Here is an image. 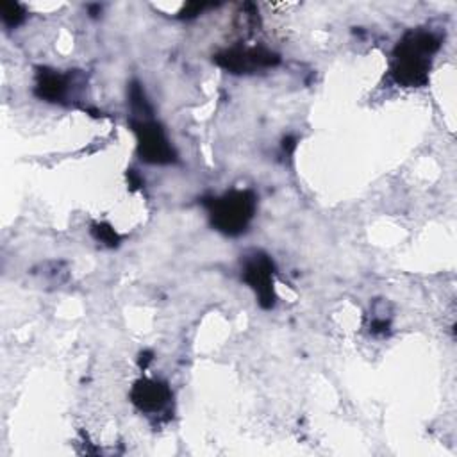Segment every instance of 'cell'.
<instances>
[{
  "instance_id": "obj_1",
  "label": "cell",
  "mask_w": 457,
  "mask_h": 457,
  "mask_svg": "<svg viewBox=\"0 0 457 457\" xmlns=\"http://www.w3.org/2000/svg\"><path fill=\"white\" fill-rule=\"evenodd\" d=\"M439 37L428 30H411L393 52L391 75L396 84L418 87L427 84L430 59L439 50Z\"/></svg>"
},
{
  "instance_id": "obj_2",
  "label": "cell",
  "mask_w": 457,
  "mask_h": 457,
  "mask_svg": "<svg viewBox=\"0 0 457 457\" xmlns=\"http://www.w3.org/2000/svg\"><path fill=\"white\" fill-rule=\"evenodd\" d=\"M211 225L225 236L246 232L257 207V198L250 189H234L221 196L205 198Z\"/></svg>"
},
{
  "instance_id": "obj_3",
  "label": "cell",
  "mask_w": 457,
  "mask_h": 457,
  "mask_svg": "<svg viewBox=\"0 0 457 457\" xmlns=\"http://www.w3.org/2000/svg\"><path fill=\"white\" fill-rule=\"evenodd\" d=\"M132 129L137 137V154L150 164H171L175 162V150L166 137L162 127L148 118L132 120Z\"/></svg>"
},
{
  "instance_id": "obj_4",
  "label": "cell",
  "mask_w": 457,
  "mask_h": 457,
  "mask_svg": "<svg viewBox=\"0 0 457 457\" xmlns=\"http://www.w3.org/2000/svg\"><path fill=\"white\" fill-rule=\"evenodd\" d=\"M214 62L230 73H252L261 68H270L278 62V55L266 48H228L214 55Z\"/></svg>"
},
{
  "instance_id": "obj_5",
  "label": "cell",
  "mask_w": 457,
  "mask_h": 457,
  "mask_svg": "<svg viewBox=\"0 0 457 457\" xmlns=\"http://www.w3.org/2000/svg\"><path fill=\"white\" fill-rule=\"evenodd\" d=\"M273 261L266 253H255L250 257L243 268V280L253 289L257 302L262 309H271L275 305V287H273Z\"/></svg>"
},
{
  "instance_id": "obj_6",
  "label": "cell",
  "mask_w": 457,
  "mask_h": 457,
  "mask_svg": "<svg viewBox=\"0 0 457 457\" xmlns=\"http://www.w3.org/2000/svg\"><path fill=\"white\" fill-rule=\"evenodd\" d=\"M132 403L146 414L161 412L171 400V391L164 382L154 378H141L130 389Z\"/></svg>"
},
{
  "instance_id": "obj_7",
  "label": "cell",
  "mask_w": 457,
  "mask_h": 457,
  "mask_svg": "<svg viewBox=\"0 0 457 457\" xmlns=\"http://www.w3.org/2000/svg\"><path fill=\"white\" fill-rule=\"evenodd\" d=\"M36 95L46 102H61L68 93V77L54 70H39L34 86Z\"/></svg>"
},
{
  "instance_id": "obj_8",
  "label": "cell",
  "mask_w": 457,
  "mask_h": 457,
  "mask_svg": "<svg viewBox=\"0 0 457 457\" xmlns=\"http://www.w3.org/2000/svg\"><path fill=\"white\" fill-rule=\"evenodd\" d=\"M0 12H2V20L7 27H16L25 18L23 7L16 2H2L0 4Z\"/></svg>"
},
{
  "instance_id": "obj_9",
  "label": "cell",
  "mask_w": 457,
  "mask_h": 457,
  "mask_svg": "<svg viewBox=\"0 0 457 457\" xmlns=\"http://www.w3.org/2000/svg\"><path fill=\"white\" fill-rule=\"evenodd\" d=\"M91 234L95 236V239L105 243L107 246H116L120 243L118 232L111 225H107V223H95L91 227Z\"/></svg>"
},
{
  "instance_id": "obj_10",
  "label": "cell",
  "mask_w": 457,
  "mask_h": 457,
  "mask_svg": "<svg viewBox=\"0 0 457 457\" xmlns=\"http://www.w3.org/2000/svg\"><path fill=\"white\" fill-rule=\"evenodd\" d=\"M205 7H209L207 4H189V5H186L184 7V11H182V16H186V18H193V16H196V14H200Z\"/></svg>"
},
{
  "instance_id": "obj_11",
  "label": "cell",
  "mask_w": 457,
  "mask_h": 457,
  "mask_svg": "<svg viewBox=\"0 0 457 457\" xmlns=\"http://www.w3.org/2000/svg\"><path fill=\"white\" fill-rule=\"evenodd\" d=\"M150 359H152V357H148V355H146V353H145V361H150ZM139 364H141V366H143V368H145V366H146V364H145V362H143V359H141V361H139Z\"/></svg>"
}]
</instances>
